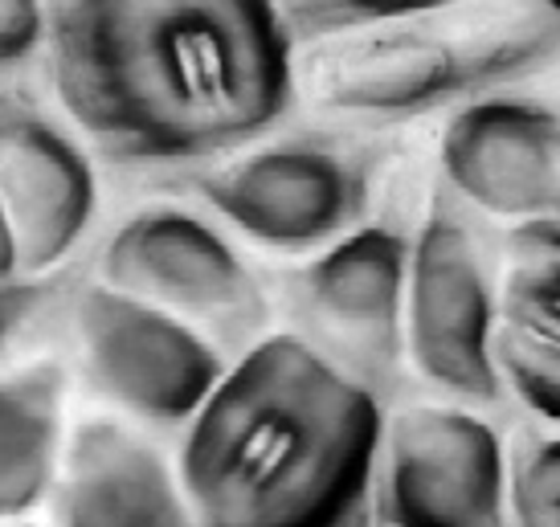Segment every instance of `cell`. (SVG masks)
Wrapping results in <instances>:
<instances>
[{
  "label": "cell",
  "instance_id": "6da1fadb",
  "mask_svg": "<svg viewBox=\"0 0 560 527\" xmlns=\"http://www.w3.org/2000/svg\"><path fill=\"white\" fill-rule=\"evenodd\" d=\"M46 78L70 127L119 164H209L295 110L275 0H54Z\"/></svg>",
  "mask_w": 560,
  "mask_h": 527
},
{
  "label": "cell",
  "instance_id": "7a4b0ae2",
  "mask_svg": "<svg viewBox=\"0 0 560 527\" xmlns=\"http://www.w3.org/2000/svg\"><path fill=\"white\" fill-rule=\"evenodd\" d=\"M385 413L295 331H266L188 418L192 527H369Z\"/></svg>",
  "mask_w": 560,
  "mask_h": 527
},
{
  "label": "cell",
  "instance_id": "3957f363",
  "mask_svg": "<svg viewBox=\"0 0 560 527\" xmlns=\"http://www.w3.org/2000/svg\"><path fill=\"white\" fill-rule=\"evenodd\" d=\"M560 62L548 0H451L295 46L299 103L340 124L458 110Z\"/></svg>",
  "mask_w": 560,
  "mask_h": 527
},
{
  "label": "cell",
  "instance_id": "277c9868",
  "mask_svg": "<svg viewBox=\"0 0 560 527\" xmlns=\"http://www.w3.org/2000/svg\"><path fill=\"white\" fill-rule=\"evenodd\" d=\"M98 279L176 315L234 356L270 331V295L234 242L176 204H148L110 233Z\"/></svg>",
  "mask_w": 560,
  "mask_h": 527
},
{
  "label": "cell",
  "instance_id": "5b68a950",
  "mask_svg": "<svg viewBox=\"0 0 560 527\" xmlns=\"http://www.w3.org/2000/svg\"><path fill=\"white\" fill-rule=\"evenodd\" d=\"M495 274L479 237L451 204L434 201L409 242L405 274V360L442 397L495 405Z\"/></svg>",
  "mask_w": 560,
  "mask_h": 527
},
{
  "label": "cell",
  "instance_id": "8992f818",
  "mask_svg": "<svg viewBox=\"0 0 560 527\" xmlns=\"http://www.w3.org/2000/svg\"><path fill=\"white\" fill-rule=\"evenodd\" d=\"M409 237L397 225H357L282 279V307L303 343L369 393L405 364Z\"/></svg>",
  "mask_w": 560,
  "mask_h": 527
},
{
  "label": "cell",
  "instance_id": "52a82bcc",
  "mask_svg": "<svg viewBox=\"0 0 560 527\" xmlns=\"http://www.w3.org/2000/svg\"><path fill=\"white\" fill-rule=\"evenodd\" d=\"M373 155L324 140L242 148L197 176V197L230 230L279 254H315L357 230L373 201Z\"/></svg>",
  "mask_w": 560,
  "mask_h": 527
},
{
  "label": "cell",
  "instance_id": "ba28073f",
  "mask_svg": "<svg viewBox=\"0 0 560 527\" xmlns=\"http://www.w3.org/2000/svg\"><path fill=\"white\" fill-rule=\"evenodd\" d=\"M70 324L94 393L124 418L156 430L188 425L230 364L197 327L103 279L74 295Z\"/></svg>",
  "mask_w": 560,
  "mask_h": 527
},
{
  "label": "cell",
  "instance_id": "9c48e42d",
  "mask_svg": "<svg viewBox=\"0 0 560 527\" xmlns=\"http://www.w3.org/2000/svg\"><path fill=\"white\" fill-rule=\"evenodd\" d=\"M376 507L389 527H512L503 442L470 405H405L381 430Z\"/></svg>",
  "mask_w": 560,
  "mask_h": 527
},
{
  "label": "cell",
  "instance_id": "30bf717a",
  "mask_svg": "<svg viewBox=\"0 0 560 527\" xmlns=\"http://www.w3.org/2000/svg\"><path fill=\"white\" fill-rule=\"evenodd\" d=\"M98 176L79 131L42 103L0 91V213L9 221L21 279H46L86 237Z\"/></svg>",
  "mask_w": 560,
  "mask_h": 527
},
{
  "label": "cell",
  "instance_id": "8fae6325",
  "mask_svg": "<svg viewBox=\"0 0 560 527\" xmlns=\"http://www.w3.org/2000/svg\"><path fill=\"white\" fill-rule=\"evenodd\" d=\"M438 164L467 204L499 221H560V110L499 91L458 107Z\"/></svg>",
  "mask_w": 560,
  "mask_h": 527
},
{
  "label": "cell",
  "instance_id": "7c38bea8",
  "mask_svg": "<svg viewBox=\"0 0 560 527\" xmlns=\"http://www.w3.org/2000/svg\"><path fill=\"white\" fill-rule=\"evenodd\" d=\"M54 527H192L176 462L140 425L86 418L66 434Z\"/></svg>",
  "mask_w": 560,
  "mask_h": 527
},
{
  "label": "cell",
  "instance_id": "4fadbf2b",
  "mask_svg": "<svg viewBox=\"0 0 560 527\" xmlns=\"http://www.w3.org/2000/svg\"><path fill=\"white\" fill-rule=\"evenodd\" d=\"M70 376L37 360L0 376V524L30 515L54 491L66 446Z\"/></svg>",
  "mask_w": 560,
  "mask_h": 527
},
{
  "label": "cell",
  "instance_id": "5bb4252c",
  "mask_svg": "<svg viewBox=\"0 0 560 527\" xmlns=\"http://www.w3.org/2000/svg\"><path fill=\"white\" fill-rule=\"evenodd\" d=\"M499 327L560 348V221H524L503 246Z\"/></svg>",
  "mask_w": 560,
  "mask_h": 527
},
{
  "label": "cell",
  "instance_id": "9a60e30c",
  "mask_svg": "<svg viewBox=\"0 0 560 527\" xmlns=\"http://www.w3.org/2000/svg\"><path fill=\"white\" fill-rule=\"evenodd\" d=\"M512 527H560V434H528L508 454Z\"/></svg>",
  "mask_w": 560,
  "mask_h": 527
},
{
  "label": "cell",
  "instance_id": "2e32d148",
  "mask_svg": "<svg viewBox=\"0 0 560 527\" xmlns=\"http://www.w3.org/2000/svg\"><path fill=\"white\" fill-rule=\"evenodd\" d=\"M495 364L503 388H512L536 418L560 425V348L515 331H495Z\"/></svg>",
  "mask_w": 560,
  "mask_h": 527
},
{
  "label": "cell",
  "instance_id": "e0dca14e",
  "mask_svg": "<svg viewBox=\"0 0 560 527\" xmlns=\"http://www.w3.org/2000/svg\"><path fill=\"white\" fill-rule=\"evenodd\" d=\"M279 4L287 30L303 42H319L331 33L360 30V25H376V21H393L405 13H421L434 4H451V0H275Z\"/></svg>",
  "mask_w": 560,
  "mask_h": 527
},
{
  "label": "cell",
  "instance_id": "ac0fdd59",
  "mask_svg": "<svg viewBox=\"0 0 560 527\" xmlns=\"http://www.w3.org/2000/svg\"><path fill=\"white\" fill-rule=\"evenodd\" d=\"M49 4L46 0H0V82L46 58Z\"/></svg>",
  "mask_w": 560,
  "mask_h": 527
},
{
  "label": "cell",
  "instance_id": "d6986e66",
  "mask_svg": "<svg viewBox=\"0 0 560 527\" xmlns=\"http://www.w3.org/2000/svg\"><path fill=\"white\" fill-rule=\"evenodd\" d=\"M46 298V279H4L0 282V352L30 324Z\"/></svg>",
  "mask_w": 560,
  "mask_h": 527
},
{
  "label": "cell",
  "instance_id": "ffe728a7",
  "mask_svg": "<svg viewBox=\"0 0 560 527\" xmlns=\"http://www.w3.org/2000/svg\"><path fill=\"white\" fill-rule=\"evenodd\" d=\"M4 279H21V274H16L13 233H9V221H4V213H0V282Z\"/></svg>",
  "mask_w": 560,
  "mask_h": 527
},
{
  "label": "cell",
  "instance_id": "44dd1931",
  "mask_svg": "<svg viewBox=\"0 0 560 527\" xmlns=\"http://www.w3.org/2000/svg\"><path fill=\"white\" fill-rule=\"evenodd\" d=\"M0 527H30V524H16V519H13V524H0Z\"/></svg>",
  "mask_w": 560,
  "mask_h": 527
},
{
  "label": "cell",
  "instance_id": "7402d4cb",
  "mask_svg": "<svg viewBox=\"0 0 560 527\" xmlns=\"http://www.w3.org/2000/svg\"><path fill=\"white\" fill-rule=\"evenodd\" d=\"M548 4H552V9H560V0H548Z\"/></svg>",
  "mask_w": 560,
  "mask_h": 527
},
{
  "label": "cell",
  "instance_id": "603a6c76",
  "mask_svg": "<svg viewBox=\"0 0 560 527\" xmlns=\"http://www.w3.org/2000/svg\"><path fill=\"white\" fill-rule=\"evenodd\" d=\"M376 527H389V524H381V519H376Z\"/></svg>",
  "mask_w": 560,
  "mask_h": 527
}]
</instances>
